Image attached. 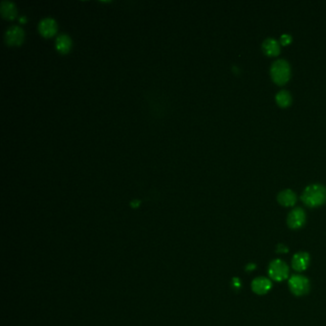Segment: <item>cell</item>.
Returning a JSON list of instances; mask_svg holds the SVG:
<instances>
[{
  "label": "cell",
  "instance_id": "6da1fadb",
  "mask_svg": "<svg viewBox=\"0 0 326 326\" xmlns=\"http://www.w3.org/2000/svg\"><path fill=\"white\" fill-rule=\"evenodd\" d=\"M301 199L309 207H319L326 202V188L321 184H313L304 190Z\"/></svg>",
  "mask_w": 326,
  "mask_h": 326
},
{
  "label": "cell",
  "instance_id": "8992f818",
  "mask_svg": "<svg viewBox=\"0 0 326 326\" xmlns=\"http://www.w3.org/2000/svg\"><path fill=\"white\" fill-rule=\"evenodd\" d=\"M24 33L18 26H12L7 30L5 34L6 43L9 45H18L21 43L23 40Z\"/></svg>",
  "mask_w": 326,
  "mask_h": 326
},
{
  "label": "cell",
  "instance_id": "ba28073f",
  "mask_svg": "<svg viewBox=\"0 0 326 326\" xmlns=\"http://www.w3.org/2000/svg\"><path fill=\"white\" fill-rule=\"evenodd\" d=\"M262 49L268 56H278L281 52L280 41L274 38H268L262 43Z\"/></svg>",
  "mask_w": 326,
  "mask_h": 326
},
{
  "label": "cell",
  "instance_id": "8fae6325",
  "mask_svg": "<svg viewBox=\"0 0 326 326\" xmlns=\"http://www.w3.org/2000/svg\"><path fill=\"white\" fill-rule=\"evenodd\" d=\"M278 201L279 203L284 206V207H291L294 206L296 202V193L292 190H284L278 195Z\"/></svg>",
  "mask_w": 326,
  "mask_h": 326
},
{
  "label": "cell",
  "instance_id": "4fadbf2b",
  "mask_svg": "<svg viewBox=\"0 0 326 326\" xmlns=\"http://www.w3.org/2000/svg\"><path fill=\"white\" fill-rule=\"evenodd\" d=\"M276 101L278 104L282 107H287L292 103V96L289 91L281 90L276 95Z\"/></svg>",
  "mask_w": 326,
  "mask_h": 326
},
{
  "label": "cell",
  "instance_id": "7a4b0ae2",
  "mask_svg": "<svg viewBox=\"0 0 326 326\" xmlns=\"http://www.w3.org/2000/svg\"><path fill=\"white\" fill-rule=\"evenodd\" d=\"M271 76L273 81L282 85L287 82L291 77V66L286 59H277L271 66Z\"/></svg>",
  "mask_w": 326,
  "mask_h": 326
},
{
  "label": "cell",
  "instance_id": "30bf717a",
  "mask_svg": "<svg viewBox=\"0 0 326 326\" xmlns=\"http://www.w3.org/2000/svg\"><path fill=\"white\" fill-rule=\"evenodd\" d=\"M309 254L307 252H297L294 255L292 265L296 271H304L309 264Z\"/></svg>",
  "mask_w": 326,
  "mask_h": 326
},
{
  "label": "cell",
  "instance_id": "2e32d148",
  "mask_svg": "<svg viewBox=\"0 0 326 326\" xmlns=\"http://www.w3.org/2000/svg\"><path fill=\"white\" fill-rule=\"evenodd\" d=\"M130 206L132 207H138L140 206V201L138 200H134L131 203H130Z\"/></svg>",
  "mask_w": 326,
  "mask_h": 326
},
{
  "label": "cell",
  "instance_id": "52a82bcc",
  "mask_svg": "<svg viewBox=\"0 0 326 326\" xmlns=\"http://www.w3.org/2000/svg\"><path fill=\"white\" fill-rule=\"evenodd\" d=\"M272 288V283L265 278H257L252 283V291L258 295H264Z\"/></svg>",
  "mask_w": 326,
  "mask_h": 326
},
{
  "label": "cell",
  "instance_id": "277c9868",
  "mask_svg": "<svg viewBox=\"0 0 326 326\" xmlns=\"http://www.w3.org/2000/svg\"><path fill=\"white\" fill-rule=\"evenodd\" d=\"M289 287L292 293L296 296H303L309 291V282L305 277L302 276H293L289 280Z\"/></svg>",
  "mask_w": 326,
  "mask_h": 326
},
{
  "label": "cell",
  "instance_id": "9a60e30c",
  "mask_svg": "<svg viewBox=\"0 0 326 326\" xmlns=\"http://www.w3.org/2000/svg\"><path fill=\"white\" fill-rule=\"evenodd\" d=\"M292 41V37L289 34H283L281 37V43L282 45L289 44Z\"/></svg>",
  "mask_w": 326,
  "mask_h": 326
},
{
  "label": "cell",
  "instance_id": "5bb4252c",
  "mask_svg": "<svg viewBox=\"0 0 326 326\" xmlns=\"http://www.w3.org/2000/svg\"><path fill=\"white\" fill-rule=\"evenodd\" d=\"M56 48L60 53H66L71 48V40L66 35H60L56 41Z\"/></svg>",
  "mask_w": 326,
  "mask_h": 326
},
{
  "label": "cell",
  "instance_id": "3957f363",
  "mask_svg": "<svg viewBox=\"0 0 326 326\" xmlns=\"http://www.w3.org/2000/svg\"><path fill=\"white\" fill-rule=\"evenodd\" d=\"M269 274L273 280L277 282H282L287 279L289 274V268L285 262H283L281 259H277L270 264Z\"/></svg>",
  "mask_w": 326,
  "mask_h": 326
},
{
  "label": "cell",
  "instance_id": "5b68a950",
  "mask_svg": "<svg viewBox=\"0 0 326 326\" xmlns=\"http://www.w3.org/2000/svg\"><path fill=\"white\" fill-rule=\"evenodd\" d=\"M306 220L305 211L301 207L294 208L287 217L288 226L292 229H299L301 228Z\"/></svg>",
  "mask_w": 326,
  "mask_h": 326
},
{
  "label": "cell",
  "instance_id": "7c38bea8",
  "mask_svg": "<svg viewBox=\"0 0 326 326\" xmlns=\"http://www.w3.org/2000/svg\"><path fill=\"white\" fill-rule=\"evenodd\" d=\"M1 14L3 15V17L8 18V19H12L15 17V7L14 3L10 2V1H3L1 2Z\"/></svg>",
  "mask_w": 326,
  "mask_h": 326
},
{
  "label": "cell",
  "instance_id": "9c48e42d",
  "mask_svg": "<svg viewBox=\"0 0 326 326\" xmlns=\"http://www.w3.org/2000/svg\"><path fill=\"white\" fill-rule=\"evenodd\" d=\"M39 30L41 32V34L44 37H51L53 36L56 31H57V24L56 21L52 18H44L41 21L40 25H39Z\"/></svg>",
  "mask_w": 326,
  "mask_h": 326
}]
</instances>
